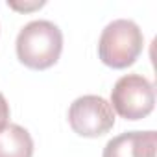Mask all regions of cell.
Returning a JSON list of instances; mask_svg holds the SVG:
<instances>
[{"label": "cell", "mask_w": 157, "mask_h": 157, "mask_svg": "<svg viewBox=\"0 0 157 157\" xmlns=\"http://www.w3.org/2000/svg\"><path fill=\"white\" fill-rule=\"evenodd\" d=\"M63 50V33L50 21H32L17 35V57L33 70L57 63Z\"/></svg>", "instance_id": "cell-1"}, {"label": "cell", "mask_w": 157, "mask_h": 157, "mask_svg": "<svg viewBox=\"0 0 157 157\" xmlns=\"http://www.w3.org/2000/svg\"><path fill=\"white\" fill-rule=\"evenodd\" d=\"M33 139L19 124L6 122L0 126V157H32Z\"/></svg>", "instance_id": "cell-6"}, {"label": "cell", "mask_w": 157, "mask_h": 157, "mask_svg": "<svg viewBox=\"0 0 157 157\" xmlns=\"http://www.w3.org/2000/svg\"><path fill=\"white\" fill-rule=\"evenodd\" d=\"M8 6L10 8H13V10H17V11H32V10H37V8H43L44 6V2L41 0V2H13V0H8Z\"/></svg>", "instance_id": "cell-7"}, {"label": "cell", "mask_w": 157, "mask_h": 157, "mask_svg": "<svg viewBox=\"0 0 157 157\" xmlns=\"http://www.w3.org/2000/svg\"><path fill=\"white\" fill-rule=\"evenodd\" d=\"M142 46L144 37L140 28L129 19H117L102 30L98 56L111 68H126L140 56Z\"/></svg>", "instance_id": "cell-2"}, {"label": "cell", "mask_w": 157, "mask_h": 157, "mask_svg": "<svg viewBox=\"0 0 157 157\" xmlns=\"http://www.w3.org/2000/svg\"><path fill=\"white\" fill-rule=\"evenodd\" d=\"M8 118H10V105H8V102H6L4 94L0 93V126L6 124V122H8Z\"/></svg>", "instance_id": "cell-8"}, {"label": "cell", "mask_w": 157, "mask_h": 157, "mask_svg": "<svg viewBox=\"0 0 157 157\" xmlns=\"http://www.w3.org/2000/svg\"><path fill=\"white\" fill-rule=\"evenodd\" d=\"M68 124L82 137H100L115 126V111L105 98L85 94L70 104Z\"/></svg>", "instance_id": "cell-4"}, {"label": "cell", "mask_w": 157, "mask_h": 157, "mask_svg": "<svg viewBox=\"0 0 157 157\" xmlns=\"http://www.w3.org/2000/svg\"><path fill=\"white\" fill-rule=\"evenodd\" d=\"M155 91L140 74H126L111 91V107L126 120H140L153 111Z\"/></svg>", "instance_id": "cell-3"}, {"label": "cell", "mask_w": 157, "mask_h": 157, "mask_svg": "<svg viewBox=\"0 0 157 157\" xmlns=\"http://www.w3.org/2000/svg\"><path fill=\"white\" fill-rule=\"evenodd\" d=\"M102 157H155V131H128L113 137Z\"/></svg>", "instance_id": "cell-5"}]
</instances>
